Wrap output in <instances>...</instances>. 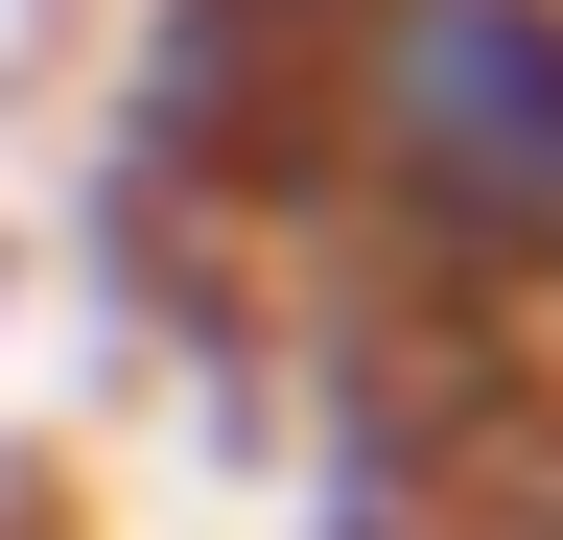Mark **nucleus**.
<instances>
[{
    "label": "nucleus",
    "instance_id": "1",
    "mask_svg": "<svg viewBox=\"0 0 563 540\" xmlns=\"http://www.w3.org/2000/svg\"><path fill=\"white\" fill-rule=\"evenodd\" d=\"M352 165L446 258L563 283V0H352Z\"/></svg>",
    "mask_w": 563,
    "mask_h": 540
}]
</instances>
